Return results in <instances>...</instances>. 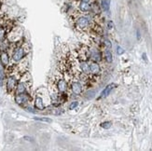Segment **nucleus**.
I'll return each mask as SVG.
<instances>
[{
  "instance_id": "nucleus-1",
  "label": "nucleus",
  "mask_w": 152,
  "mask_h": 151,
  "mask_svg": "<svg viewBox=\"0 0 152 151\" xmlns=\"http://www.w3.org/2000/svg\"><path fill=\"white\" fill-rule=\"evenodd\" d=\"M71 19H72V24L74 28L77 32L81 34L93 32L97 35L98 30H99L100 27L97 25L94 19L93 20L90 16L85 15V13H82L80 11L79 13H74L71 16Z\"/></svg>"
},
{
  "instance_id": "nucleus-2",
  "label": "nucleus",
  "mask_w": 152,
  "mask_h": 151,
  "mask_svg": "<svg viewBox=\"0 0 152 151\" xmlns=\"http://www.w3.org/2000/svg\"><path fill=\"white\" fill-rule=\"evenodd\" d=\"M30 51V46L28 42H26L25 40L22 41L17 42V44L13 48V51L11 56V62L13 63L11 65H15L16 63L21 62L22 60L24 59V57L27 56V54Z\"/></svg>"
},
{
  "instance_id": "nucleus-3",
  "label": "nucleus",
  "mask_w": 152,
  "mask_h": 151,
  "mask_svg": "<svg viewBox=\"0 0 152 151\" xmlns=\"http://www.w3.org/2000/svg\"><path fill=\"white\" fill-rule=\"evenodd\" d=\"M53 89H54V90L52 92L58 93L59 95L63 97H65V95L68 92L69 83L62 73L58 76H55L54 79H53Z\"/></svg>"
},
{
  "instance_id": "nucleus-4",
  "label": "nucleus",
  "mask_w": 152,
  "mask_h": 151,
  "mask_svg": "<svg viewBox=\"0 0 152 151\" xmlns=\"http://www.w3.org/2000/svg\"><path fill=\"white\" fill-rule=\"evenodd\" d=\"M48 93H38L36 92L34 97V107L38 110H44L47 107L46 102H52L50 96L47 95Z\"/></svg>"
},
{
  "instance_id": "nucleus-5",
  "label": "nucleus",
  "mask_w": 152,
  "mask_h": 151,
  "mask_svg": "<svg viewBox=\"0 0 152 151\" xmlns=\"http://www.w3.org/2000/svg\"><path fill=\"white\" fill-rule=\"evenodd\" d=\"M69 90L75 95H81L85 90V85L79 79L72 78L69 80Z\"/></svg>"
},
{
  "instance_id": "nucleus-6",
  "label": "nucleus",
  "mask_w": 152,
  "mask_h": 151,
  "mask_svg": "<svg viewBox=\"0 0 152 151\" xmlns=\"http://www.w3.org/2000/svg\"><path fill=\"white\" fill-rule=\"evenodd\" d=\"M14 99H15V102L19 106H23L29 104V102H31L33 97L31 93H21V94H15Z\"/></svg>"
},
{
  "instance_id": "nucleus-7",
  "label": "nucleus",
  "mask_w": 152,
  "mask_h": 151,
  "mask_svg": "<svg viewBox=\"0 0 152 151\" xmlns=\"http://www.w3.org/2000/svg\"><path fill=\"white\" fill-rule=\"evenodd\" d=\"M93 9L92 4L89 2L85 1H79V11L82 13H88Z\"/></svg>"
},
{
  "instance_id": "nucleus-8",
  "label": "nucleus",
  "mask_w": 152,
  "mask_h": 151,
  "mask_svg": "<svg viewBox=\"0 0 152 151\" xmlns=\"http://www.w3.org/2000/svg\"><path fill=\"white\" fill-rule=\"evenodd\" d=\"M0 60H1V63L3 66L8 67L11 65V57L6 50H3V51L0 52Z\"/></svg>"
},
{
  "instance_id": "nucleus-9",
  "label": "nucleus",
  "mask_w": 152,
  "mask_h": 151,
  "mask_svg": "<svg viewBox=\"0 0 152 151\" xmlns=\"http://www.w3.org/2000/svg\"><path fill=\"white\" fill-rule=\"evenodd\" d=\"M115 87H116V84H115V83H110L109 85H107L106 88H104V90H103V92H101V95L99 96V99L106 97L111 92V90L115 88Z\"/></svg>"
},
{
  "instance_id": "nucleus-10",
  "label": "nucleus",
  "mask_w": 152,
  "mask_h": 151,
  "mask_svg": "<svg viewBox=\"0 0 152 151\" xmlns=\"http://www.w3.org/2000/svg\"><path fill=\"white\" fill-rule=\"evenodd\" d=\"M101 8L104 11H108L110 8V0H101Z\"/></svg>"
},
{
  "instance_id": "nucleus-11",
  "label": "nucleus",
  "mask_w": 152,
  "mask_h": 151,
  "mask_svg": "<svg viewBox=\"0 0 152 151\" xmlns=\"http://www.w3.org/2000/svg\"><path fill=\"white\" fill-rule=\"evenodd\" d=\"M4 78H5V73H4V70H3L2 63H0V86L3 85Z\"/></svg>"
},
{
  "instance_id": "nucleus-12",
  "label": "nucleus",
  "mask_w": 152,
  "mask_h": 151,
  "mask_svg": "<svg viewBox=\"0 0 152 151\" xmlns=\"http://www.w3.org/2000/svg\"><path fill=\"white\" fill-rule=\"evenodd\" d=\"M104 58H106L107 63H112V61H113L112 54H111V52L109 51V50H106V53H104Z\"/></svg>"
},
{
  "instance_id": "nucleus-13",
  "label": "nucleus",
  "mask_w": 152,
  "mask_h": 151,
  "mask_svg": "<svg viewBox=\"0 0 152 151\" xmlns=\"http://www.w3.org/2000/svg\"><path fill=\"white\" fill-rule=\"evenodd\" d=\"M36 120H39V121H43V122H48V123H50L52 121V119H49V117H34Z\"/></svg>"
},
{
  "instance_id": "nucleus-14",
  "label": "nucleus",
  "mask_w": 152,
  "mask_h": 151,
  "mask_svg": "<svg viewBox=\"0 0 152 151\" xmlns=\"http://www.w3.org/2000/svg\"><path fill=\"white\" fill-rule=\"evenodd\" d=\"M111 126H112V123L110 121H104L103 123H101V127L104 129H109Z\"/></svg>"
},
{
  "instance_id": "nucleus-15",
  "label": "nucleus",
  "mask_w": 152,
  "mask_h": 151,
  "mask_svg": "<svg viewBox=\"0 0 152 151\" xmlns=\"http://www.w3.org/2000/svg\"><path fill=\"white\" fill-rule=\"evenodd\" d=\"M79 106V102H77V101H75V102H72L70 104V106H69V109H75L76 107Z\"/></svg>"
},
{
  "instance_id": "nucleus-16",
  "label": "nucleus",
  "mask_w": 152,
  "mask_h": 151,
  "mask_svg": "<svg viewBox=\"0 0 152 151\" xmlns=\"http://www.w3.org/2000/svg\"><path fill=\"white\" fill-rule=\"evenodd\" d=\"M117 53H118V54H119V55H121V54H123V53H124V49H122V48H121V47H118V48H117Z\"/></svg>"
},
{
  "instance_id": "nucleus-17",
  "label": "nucleus",
  "mask_w": 152,
  "mask_h": 151,
  "mask_svg": "<svg viewBox=\"0 0 152 151\" xmlns=\"http://www.w3.org/2000/svg\"><path fill=\"white\" fill-rule=\"evenodd\" d=\"M103 43H104V45H106V48H111V43H110L109 40L106 39V40H104V41Z\"/></svg>"
},
{
  "instance_id": "nucleus-18",
  "label": "nucleus",
  "mask_w": 152,
  "mask_h": 151,
  "mask_svg": "<svg viewBox=\"0 0 152 151\" xmlns=\"http://www.w3.org/2000/svg\"><path fill=\"white\" fill-rule=\"evenodd\" d=\"M112 28H113V22H108V29H112Z\"/></svg>"
},
{
  "instance_id": "nucleus-19",
  "label": "nucleus",
  "mask_w": 152,
  "mask_h": 151,
  "mask_svg": "<svg viewBox=\"0 0 152 151\" xmlns=\"http://www.w3.org/2000/svg\"><path fill=\"white\" fill-rule=\"evenodd\" d=\"M80 1H85V2H89V3H91L93 1V0H80Z\"/></svg>"
}]
</instances>
